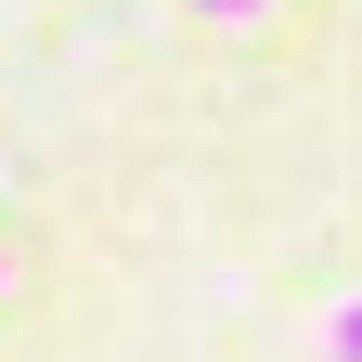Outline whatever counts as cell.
<instances>
[{"instance_id":"1","label":"cell","mask_w":362,"mask_h":362,"mask_svg":"<svg viewBox=\"0 0 362 362\" xmlns=\"http://www.w3.org/2000/svg\"><path fill=\"white\" fill-rule=\"evenodd\" d=\"M337 362H362V298H349V310H337Z\"/></svg>"},{"instance_id":"2","label":"cell","mask_w":362,"mask_h":362,"mask_svg":"<svg viewBox=\"0 0 362 362\" xmlns=\"http://www.w3.org/2000/svg\"><path fill=\"white\" fill-rule=\"evenodd\" d=\"M207 13H259V0H207Z\"/></svg>"}]
</instances>
